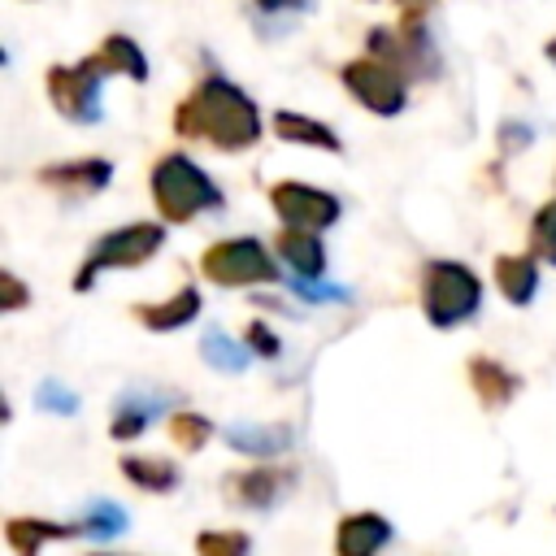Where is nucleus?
<instances>
[{
  "instance_id": "nucleus-1",
  "label": "nucleus",
  "mask_w": 556,
  "mask_h": 556,
  "mask_svg": "<svg viewBox=\"0 0 556 556\" xmlns=\"http://www.w3.org/2000/svg\"><path fill=\"white\" fill-rule=\"evenodd\" d=\"M174 130L182 139L208 143L217 152H243L261 139V109L256 100L235 87L222 74H204L178 104H174Z\"/></svg>"
},
{
  "instance_id": "nucleus-2",
  "label": "nucleus",
  "mask_w": 556,
  "mask_h": 556,
  "mask_svg": "<svg viewBox=\"0 0 556 556\" xmlns=\"http://www.w3.org/2000/svg\"><path fill=\"white\" fill-rule=\"evenodd\" d=\"M148 191H152V204H156L161 222H169V226H187L200 213L222 204L217 182L187 152H165L148 174Z\"/></svg>"
},
{
  "instance_id": "nucleus-3",
  "label": "nucleus",
  "mask_w": 556,
  "mask_h": 556,
  "mask_svg": "<svg viewBox=\"0 0 556 556\" xmlns=\"http://www.w3.org/2000/svg\"><path fill=\"white\" fill-rule=\"evenodd\" d=\"M482 304V278L465 261H426L421 269V313L434 330L469 321Z\"/></svg>"
},
{
  "instance_id": "nucleus-4",
  "label": "nucleus",
  "mask_w": 556,
  "mask_h": 556,
  "mask_svg": "<svg viewBox=\"0 0 556 556\" xmlns=\"http://www.w3.org/2000/svg\"><path fill=\"white\" fill-rule=\"evenodd\" d=\"M165 243V226L156 222H126L117 230H109L104 239L91 243V252L83 256L78 274H74V291H91L100 274H113V269H139L148 265Z\"/></svg>"
},
{
  "instance_id": "nucleus-5",
  "label": "nucleus",
  "mask_w": 556,
  "mask_h": 556,
  "mask_svg": "<svg viewBox=\"0 0 556 556\" xmlns=\"http://www.w3.org/2000/svg\"><path fill=\"white\" fill-rule=\"evenodd\" d=\"M200 274L217 287H265L278 282V261L261 239H217L200 252Z\"/></svg>"
},
{
  "instance_id": "nucleus-6",
  "label": "nucleus",
  "mask_w": 556,
  "mask_h": 556,
  "mask_svg": "<svg viewBox=\"0 0 556 556\" xmlns=\"http://www.w3.org/2000/svg\"><path fill=\"white\" fill-rule=\"evenodd\" d=\"M339 83H343V91H348L361 109H369V113H378V117H395V113H404V104H408V78H404L395 65L378 61V56H356V61H348V65L339 70Z\"/></svg>"
},
{
  "instance_id": "nucleus-7",
  "label": "nucleus",
  "mask_w": 556,
  "mask_h": 556,
  "mask_svg": "<svg viewBox=\"0 0 556 556\" xmlns=\"http://www.w3.org/2000/svg\"><path fill=\"white\" fill-rule=\"evenodd\" d=\"M100 83H104V74L91 65V56H83L78 65H48V74H43L52 109L74 126L100 122Z\"/></svg>"
},
{
  "instance_id": "nucleus-8",
  "label": "nucleus",
  "mask_w": 556,
  "mask_h": 556,
  "mask_svg": "<svg viewBox=\"0 0 556 556\" xmlns=\"http://www.w3.org/2000/svg\"><path fill=\"white\" fill-rule=\"evenodd\" d=\"M269 208L278 213L282 226H295V230H326L339 222L343 204L334 191L326 187H313V182H300V178H278L269 187Z\"/></svg>"
},
{
  "instance_id": "nucleus-9",
  "label": "nucleus",
  "mask_w": 556,
  "mask_h": 556,
  "mask_svg": "<svg viewBox=\"0 0 556 556\" xmlns=\"http://www.w3.org/2000/svg\"><path fill=\"white\" fill-rule=\"evenodd\" d=\"M291 469L287 465H248V469H230L222 482L226 504L235 508H269L287 486H291Z\"/></svg>"
},
{
  "instance_id": "nucleus-10",
  "label": "nucleus",
  "mask_w": 556,
  "mask_h": 556,
  "mask_svg": "<svg viewBox=\"0 0 556 556\" xmlns=\"http://www.w3.org/2000/svg\"><path fill=\"white\" fill-rule=\"evenodd\" d=\"M109 178H113V161H104V156H78V161H56V165L35 169L39 187H48L56 195H78V200L100 195L109 187Z\"/></svg>"
},
{
  "instance_id": "nucleus-11",
  "label": "nucleus",
  "mask_w": 556,
  "mask_h": 556,
  "mask_svg": "<svg viewBox=\"0 0 556 556\" xmlns=\"http://www.w3.org/2000/svg\"><path fill=\"white\" fill-rule=\"evenodd\" d=\"M87 534V521H48V517H9L4 521V539L13 547V556H43L48 543H65Z\"/></svg>"
},
{
  "instance_id": "nucleus-12",
  "label": "nucleus",
  "mask_w": 556,
  "mask_h": 556,
  "mask_svg": "<svg viewBox=\"0 0 556 556\" xmlns=\"http://www.w3.org/2000/svg\"><path fill=\"white\" fill-rule=\"evenodd\" d=\"M391 543V521L382 513H348L334 526V556H378Z\"/></svg>"
},
{
  "instance_id": "nucleus-13",
  "label": "nucleus",
  "mask_w": 556,
  "mask_h": 556,
  "mask_svg": "<svg viewBox=\"0 0 556 556\" xmlns=\"http://www.w3.org/2000/svg\"><path fill=\"white\" fill-rule=\"evenodd\" d=\"M469 387H473V395H478V404H482L486 413H500V408H508L513 395L521 391V378H517L504 361L478 352V356H469Z\"/></svg>"
},
{
  "instance_id": "nucleus-14",
  "label": "nucleus",
  "mask_w": 556,
  "mask_h": 556,
  "mask_svg": "<svg viewBox=\"0 0 556 556\" xmlns=\"http://www.w3.org/2000/svg\"><path fill=\"white\" fill-rule=\"evenodd\" d=\"M130 317H135L143 330H152V334L182 330L187 321H195V317H200V291H195V287H178V291H174V295H165V300L135 304V308H130Z\"/></svg>"
},
{
  "instance_id": "nucleus-15",
  "label": "nucleus",
  "mask_w": 556,
  "mask_h": 556,
  "mask_svg": "<svg viewBox=\"0 0 556 556\" xmlns=\"http://www.w3.org/2000/svg\"><path fill=\"white\" fill-rule=\"evenodd\" d=\"M274 252L287 269H295L300 278H321L326 274V248L317 239V230H295V226H282L278 239H274Z\"/></svg>"
},
{
  "instance_id": "nucleus-16",
  "label": "nucleus",
  "mask_w": 556,
  "mask_h": 556,
  "mask_svg": "<svg viewBox=\"0 0 556 556\" xmlns=\"http://www.w3.org/2000/svg\"><path fill=\"white\" fill-rule=\"evenodd\" d=\"M274 135H278L282 143H300V148L343 152V139H339L321 117H308V113H295V109H278V113H274Z\"/></svg>"
},
{
  "instance_id": "nucleus-17",
  "label": "nucleus",
  "mask_w": 556,
  "mask_h": 556,
  "mask_svg": "<svg viewBox=\"0 0 556 556\" xmlns=\"http://www.w3.org/2000/svg\"><path fill=\"white\" fill-rule=\"evenodd\" d=\"M539 256L534 252H500L495 256V287L508 304H530L539 291Z\"/></svg>"
},
{
  "instance_id": "nucleus-18",
  "label": "nucleus",
  "mask_w": 556,
  "mask_h": 556,
  "mask_svg": "<svg viewBox=\"0 0 556 556\" xmlns=\"http://www.w3.org/2000/svg\"><path fill=\"white\" fill-rule=\"evenodd\" d=\"M91 65H96L104 78H113V74H122V78H130V83H143V78H148V61H143L139 43H135L130 35H104V39L96 43V52H91Z\"/></svg>"
},
{
  "instance_id": "nucleus-19",
  "label": "nucleus",
  "mask_w": 556,
  "mask_h": 556,
  "mask_svg": "<svg viewBox=\"0 0 556 556\" xmlns=\"http://www.w3.org/2000/svg\"><path fill=\"white\" fill-rule=\"evenodd\" d=\"M117 469H122V478H126L130 486L152 491V495H165V491L178 486V469H174V460H165V456H122Z\"/></svg>"
},
{
  "instance_id": "nucleus-20",
  "label": "nucleus",
  "mask_w": 556,
  "mask_h": 556,
  "mask_svg": "<svg viewBox=\"0 0 556 556\" xmlns=\"http://www.w3.org/2000/svg\"><path fill=\"white\" fill-rule=\"evenodd\" d=\"M169 439L178 452H200L208 439H213V421L204 413H191V408H178L169 417Z\"/></svg>"
},
{
  "instance_id": "nucleus-21",
  "label": "nucleus",
  "mask_w": 556,
  "mask_h": 556,
  "mask_svg": "<svg viewBox=\"0 0 556 556\" xmlns=\"http://www.w3.org/2000/svg\"><path fill=\"white\" fill-rule=\"evenodd\" d=\"M252 539L243 530H200L195 534V556H248Z\"/></svg>"
},
{
  "instance_id": "nucleus-22",
  "label": "nucleus",
  "mask_w": 556,
  "mask_h": 556,
  "mask_svg": "<svg viewBox=\"0 0 556 556\" xmlns=\"http://www.w3.org/2000/svg\"><path fill=\"white\" fill-rule=\"evenodd\" d=\"M530 252L556 265V195H552V200L534 213V222H530Z\"/></svg>"
},
{
  "instance_id": "nucleus-23",
  "label": "nucleus",
  "mask_w": 556,
  "mask_h": 556,
  "mask_svg": "<svg viewBox=\"0 0 556 556\" xmlns=\"http://www.w3.org/2000/svg\"><path fill=\"white\" fill-rule=\"evenodd\" d=\"M26 304H30L26 282H22L13 269H4V274H0V313H17V308H26Z\"/></svg>"
},
{
  "instance_id": "nucleus-24",
  "label": "nucleus",
  "mask_w": 556,
  "mask_h": 556,
  "mask_svg": "<svg viewBox=\"0 0 556 556\" xmlns=\"http://www.w3.org/2000/svg\"><path fill=\"white\" fill-rule=\"evenodd\" d=\"M243 343H248V348H252L256 356H278V348H282V343H278V334H269V330H265L261 321L243 326Z\"/></svg>"
},
{
  "instance_id": "nucleus-25",
  "label": "nucleus",
  "mask_w": 556,
  "mask_h": 556,
  "mask_svg": "<svg viewBox=\"0 0 556 556\" xmlns=\"http://www.w3.org/2000/svg\"><path fill=\"white\" fill-rule=\"evenodd\" d=\"M143 426H148V417H143L139 408H122V413L113 417L109 434H113V439H135V434H143Z\"/></svg>"
},
{
  "instance_id": "nucleus-26",
  "label": "nucleus",
  "mask_w": 556,
  "mask_h": 556,
  "mask_svg": "<svg viewBox=\"0 0 556 556\" xmlns=\"http://www.w3.org/2000/svg\"><path fill=\"white\" fill-rule=\"evenodd\" d=\"M208 352L222 361V369H239V365H243V361H239V356H235V352H230L222 339H208V343H204V356H208Z\"/></svg>"
},
{
  "instance_id": "nucleus-27",
  "label": "nucleus",
  "mask_w": 556,
  "mask_h": 556,
  "mask_svg": "<svg viewBox=\"0 0 556 556\" xmlns=\"http://www.w3.org/2000/svg\"><path fill=\"white\" fill-rule=\"evenodd\" d=\"M308 0H256V9H265V13H287V9H304Z\"/></svg>"
},
{
  "instance_id": "nucleus-28",
  "label": "nucleus",
  "mask_w": 556,
  "mask_h": 556,
  "mask_svg": "<svg viewBox=\"0 0 556 556\" xmlns=\"http://www.w3.org/2000/svg\"><path fill=\"white\" fill-rule=\"evenodd\" d=\"M395 4H400V13H421V17H426V9H430L434 0H395Z\"/></svg>"
},
{
  "instance_id": "nucleus-29",
  "label": "nucleus",
  "mask_w": 556,
  "mask_h": 556,
  "mask_svg": "<svg viewBox=\"0 0 556 556\" xmlns=\"http://www.w3.org/2000/svg\"><path fill=\"white\" fill-rule=\"evenodd\" d=\"M543 52H547V61L556 65V39H547V43H543Z\"/></svg>"
},
{
  "instance_id": "nucleus-30",
  "label": "nucleus",
  "mask_w": 556,
  "mask_h": 556,
  "mask_svg": "<svg viewBox=\"0 0 556 556\" xmlns=\"http://www.w3.org/2000/svg\"><path fill=\"white\" fill-rule=\"evenodd\" d=\"M91 556H113V552H91Z\"/></svg>"
}]
</instances>
